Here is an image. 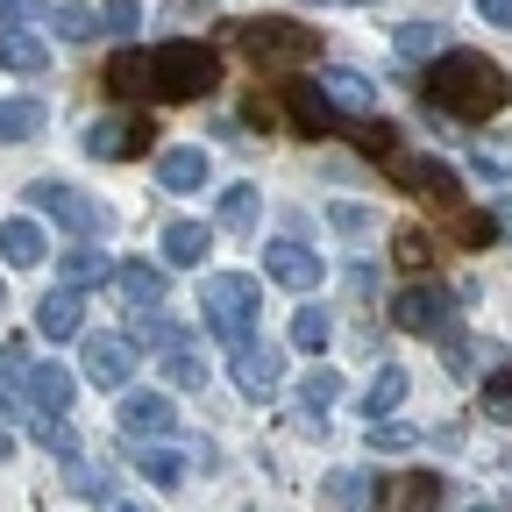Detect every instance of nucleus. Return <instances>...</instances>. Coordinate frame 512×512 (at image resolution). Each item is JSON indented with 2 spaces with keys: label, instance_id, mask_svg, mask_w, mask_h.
Instances as JSON below:
<instances>
[{
  "label": "nucleus",
  "instance_id": "nucleus-41",
  "mask_svg": "<svg viewBox=\"0 0 512 512\" xmlns=\"http://www.w3.org/2000/svg\"><path fill=\"white\" fill-rule=\"evenodd\" d=\"M328 228H335V235H370V228H377V214H370V207H356V200H328Z\"/></svg>",
  "mask_w": 512,
  "mask_h": 512
},
{
  "label": "nucleus",
  "instance_id": "nucleus-26",
  "mask_svg": "<svg viewBox=\"0 0 512 512\" xmlns=\"http://www.w3.org/2000/svg\"><path fill=\"white\" fill-rule=\"evenodd\" d=\"M43 100L36 93H22V100H0V143H36L43 136Z\"/></svg>",
  "mask_w": 512,
  "mask_h": 512
},
{
  "label": "nucleus",
  "instance_id": "nucleus-20",
  "mask_svg": "<svg viewBox=\"0 0 512 512\" xmlns=\"http://www.w3.org/2000/svg\"><path fill=\"white\" fill-rule=\"evenodd\" d=\"M36 328H43L50 342H79V335H86V306H79V292H50V299L36 306Z\"/></svg>",
  "mask_w": 512,
  "mask_h": 512
},
{
  "label": "nucleus",
  "instance_id": "nucleus-27",
  "mask_svg": "<svg viewBox=\"0 0 512 512\" xmlns=\"http://www.w3.org/2000/svg\"><path fill=\"white\" fill-rule=\"evenodd\" d=\"M256 207H264V192H256V185H228L221 207H214V221H221L228 235H249V228H256Z\"/></svg>",
  "mask_w": 512,
  "mask_h": 512
},
{
  "label": "nucleus",
  "instance_id": "nucleus-4",
  "mask_svg": "<svg viewBox=\"0 0 512 512\" xmlns=\"http://www.w3.org/2000/svg\"><path fill=\"white\" fill-rule=\"evenodd\" d=\"M228 36L256 57V64H306L320 50V29H299L285 15H249V22H228Z\"/></svg>",
  "mask_w": 512,
  "mask_h": 512
},
{
  "label": "nucleus",
  "instance_id": "nucleus-35",
  "mask_svg": "<svg viewBox=\"0 0 512 512\" xmlns=\"http://www.w3.org/2000/svg\"><path fill=\"white\" fill-rule=\"evenodd\" d=\"M164 377L178 384V392H192V384H207V356L192 342H178V349H164Z\"/></svg>",
  "mask_w": 512,
  "mask_h": 512
},
{
  "label": "nucleus",
  "instance_id": "nucleus-17",
  "mask_svg": "<svg viewBox=\"0 0 512 512\" xmlns=\"http://www.w3.org/2000/svg\"><path fill=\"white\" fill-rule=\"evenodd\" d=\"M0 72H15V79H43L50 72V43L29 36V29H0Z\"/></svg>",
  "mask_w": 512,
  "mask_h": 512
},
{
  "label": "nucleus",
  "instance_id": "nucleus-38",
  "mask_svg": "<svg viewBox=\"0 0 512 512\" xmlns=\"http://www.w3.org/2000/svg\"><path fill=\"white\" fill-rule=\"evenodd\" d=\"M299 399H306V413H328V406L342 399V377H335L328 363H313V370H306V384H299Z\"/></svg>",
  "mask_w": 512,
  "mask_h": 512
},
{
  "label": "nucleus",
  "instance_id": "nucleus-22",
  "mask_svg": "<svg viewBox=\"0 0 512 512\" xmlns=\"http://www.w3.org/2000/svg\"><path fill=\"white\" fill-rule=\"evenodd\" d=\"M157 178H164L171 192H200V185H207V150H192V143H171V150L157 157Z\"/></svg>",
  "mask_w": 512,
  "mask_h": 512
},
{
  "label": "nucleus",
  "instance_id": "nucleus-3",
  "mask_svg": "<svg viewBox=\"0 0 512 512\" xmlns=\"http://www.w3.org/2000/svg\"><path fill=\"white\" fill-rule=\"evenodd\" d=\"M256 313H264V285L256 278H235V271H214L200 285V328L228 349H242L256 335Z\"/></svg>",
  "mask_w": 512,
  "mask_h": 512
},
{
  "label": "nucleus",
  "instance_id": "nucleus-36",
  "mask_svg": "<svg viewBox=\"0 0 512 512\" xmlns=\"http://www.w3.org/2000/svg\"><path fill=\"white\" fill-rule=\"evenodd\" d=\"M0 392H29V342L22 335H8V342H0Z\"/></svg>",
  "mask_w": 512,
  "mask_h": 512
},
{
  "label": "nucleus",
  "instance_id": "nucleus-33",
  "mask_svg": "<svg viewBox=\"0 0 512 512\" xmlns=\"http://www.w3.org/2000/svg\"><path fill=\"white\" fill-rule=\"evenodd\" d=\"M328 335H335V320L320 313V306H299V313H292V349L320 356V349H328Z\"/></svg>",
  "mask_w": 512,
  "mask_h": 512
},
{
  "label": "nucleus",
  "instance_id": "nucleus-45",
  "mask_svg": "<svg viewBox=\"0 0 512 512\" xmlns=\"http://www.w3.org/2000/svg\"><path fill=\"white\" fill-rule=\"evenodd\" d=\"M491 235H498V221H491V214H456V242H470V249H484Z\"/></svg>",
  "mask_w": 512,
  "mask_h": 512
},
{
  "label": "nucleus",
  "instance_id": "nucleus-10",
  "mask_svg": "<svg viewBox=\"0 0 512 512\" xmlns=\"http://www.w3.org/2000/svg\"><path fill=\"white\" fill-rule=\"evenodd\" d=\"M228 370H235V384H242L249 399H278V384H285V356L271 342H256V335L228 356Z\"/></svg>",
  "mask_w": 512,
  "mask_h": 512
},
{
  "label": "nucleus",
  "instance_id": "nucleus-13",
  "mask_svg": "<svg viewBox=\"0 0 512 512\" xmlns=\"http://www.w3.org/2000/svg\"><path fill=\"white\" fill-rule=\"evenodd\" d=\"M370 498H377V512H441V477L406 470V477H392V484H377Z\"/></svg>",
  "mask_w": 512,
  "mask_h": 512
},
{
  "label": "nucleus",
  "instance_id": "nucleus-43",
  "mask_svg": "<svg viewBox=\"0 0 512 512\" xmlns=\"http://www.w3.org/2000/svg\"><path fill=\"white\" fill-rule=\"evenodd\" d=\"M93 22H100L107 36H128V29H136V22H143V15H136V0H107V8H100Z\"/></svg>",
  "mask_w": 512,
  "mask_h": 512
},
{
  "label": "nucleus",
  "instance_id": "nucleus-11",
  "mask_svg": "<svg viewBox=\"0 0 512 512\" xmlns=\"http://www.w3.org/2000/svg\"><path fill=\"white\" fill-rule=\"evenodd\" d=\"M264 278L285 285V292H313L320 278H328V264H320L306 242H271V249H264Z\"/></svg>",
  "mask_w": 512,
  "mask_h": 512
},
{
  "label": "nucleus",
  "instance_id": "nucleus-47",
  "mask_svg": "<svg viewBox=\"0 0 512 512\" xmlns=\"http://www.w3.org/2000/svg\"><path fill=\"white\" fill-rule=\"evenodd\" d=\"M22 15H36V0H0V29L22 22Z\"/></svg>",
  "mask_w": 512,
  "mask_h": 512
},
{
  "label": "nucleus",
  "instance_id": "nucleus-23",
  "mask_svg": "<svg viewBox=\"0 0 512 512\" xmlns=\"http://www.w3.org/2000/svg\"><path fill=\"white\" fill-rule=\"evenodd\" d=\"M370 477L363 470H328V477H320V512H363L370 505Z\"/></svg>",
  "mask_w": 512,
  "mask_h": 512
},
{
  "label": "nucleus",
  "instance_id": "nucleus-1",
  "mask_svg": "<svg viewBox=\"0 0 512 512\" xmlns=\"http://www.w3.org/2000/svg\"><path fill=\"white\" fill-rule=\"evenodd\" d=\"M420 93H427V114H441V121H484V114L512 107V72L491 64L484 50H441L427 64Z\"/></svg>",
  "mask_w": 512,
  "mask_h": 512
},
{
  "label": "nucleus",
  "instance_id": "nucleus-2",
  "mask_svg": "<svg viewBox=\"0 0 512 512\" xmlns=\"http://www.w3.org/2000/svg\"><path fill=\"white\" fill-rule=\"evenodd\" d=\"M143 100H207L221 86V57L214 43H192V36H171L157 50H143Z\"/></svg>",
  "mask_w": 512,
  "mask_h": 512
},
{
  "label": "nucleus",
  "instance_id": "nucleus-51",
  "mask_svg": "<svg viewBox=\"0 0 512 512\" xmlns=\"http://www.w3.org/2000/svg\"><path fill=\"white\" fill-rule=\"evenodd\" d=\"M121 512H143V505H121Z\"/></svg>",
  "mask_w": 512,
  "mask_h": 512
},
{
  "label": "nucleus",
  "instance_id": "nucleus-8",
  "mask_svg": "<svg viewBox=\"0 0 512 512\" xmlns=\"http://www.w3.org/2000/svg\"><path fill=\"white\" fill-rule=\"evenodd\" d=\"M150 143H157L150 114H107V121H86V136H79V150H86V157H100V164L150 157Z\"/></svg>",
  "mask_w": 512,
  "mask_h": 512
},
{
  "label": "nucleus",
  "instance_id": "nucleus-21",
  "mask_svg": "<svg viewBox=\"0 0 512 512\" xmlns=\"http://www.w3.org/2000/svg\"><path fill=\"white\" fill-rule=\"evenodd\" d=\"M207 249H214L207 221H171V228H164V264H178V271H200Z\"/></svg>",
  "mask_w": 512,
  "mask_h": 512
},
{
  "label": "nucleus",
  "instance_id": "nucleus-14",
  "mask_svg": "<svg viewBox=\"0 0 512 512\" xmlns=\"http://www.w3.org/2000/svg\"><path fill=\"white\" fill-rule=\"evenodd\" d=\"M285 114H292V128H299L306 143H320V136H328V128L342 121V114L328 107V93H320L313 79H292V86H285Z\"/></svg>",
  "mask_w": 512,
  "mask_h": 512
},
{
  "label": "nucleus",
  "instance_id": "nucleus-7",
  "mask_svg": "<svg viewBox=\"0 0 512 512\" xmlns=\"http://www.w3.org/2000/svg\"><path fill=\"white\" fill-rule=\"evenodd\" d=\"M384 171H392L399 192H420V200H434V207H456V200H463L456 164H441V157H427V150H392V157H384Z\"/></svg>",
  "mask_w": 512,
  "mask_h": 512
},
{
  "label": "nucleus",
  "instance_id": "nucleus-50",
  "mask_svg": "<svg viewBox=\"0 0 512 512\" xmlns=\"http://www.w3.org/2000/svg\"><path fill=\"white\" fill-rule=\"evenodd\" d=\"M0 306H8V285H0Z\"/></svg>",
  "mask_w": 512,
  "mask_h": 512
},
{
  "label": "nucleus",
  "instance_id": "nucleus-15",
  "mask_svg": "<svg viewBox=\"0 0 512 512\" xmlns=\"http://www.w3.org/2000/svg\"><path fill=\"white\" fill-rule=\"evenodd\" d=\"M0 256H8L15 271L50 264V235H43V221H36V214H22V221H0Z\"/></svg>",
  "mask_w": 512,
  "mask_h": 512
},
{
  "label": "nucleus",
  "instance_id": "nucleus-48",
  "mask_svg": "<svg viewBox=\"0 0 512 512\" xmlns=\"http://www.w3.org/2000/svg\"><path fill=\"white\" fill-rule=\"evenodd\" d=\"M8 456H15V434H8V427H0V463H8Z\"/></svg>",
  "mask_w": 512,
  "mask_h": 512
},
{
  "label": "nucleus",
  "instance_id": "nucleus-16",
  "mask_svg": "<svg viewBox=\"0 0 512 512\" xmlns=\"http://www.w3.org/2000/svg\"><path fill=\"white\" fill-rule=\"evenodd\" d=\"M72 392H79V377L64 370V363H36L29 370V413H72Z\"/></svg>",
  "mask_w": 512,
  "mask_h": 512
},
{
  "label": "nucleus",
  "instance_id": "nucleus-34",
  "mask_svg": "<svg viewBox=\"0 0 512 512\" xmlns=\"http://www.w3.org/2000/svg\"><path fill=\"white\" fill-rule=\"evenodd\" d=\"M406 448H420V427H406V420H370V456H406Z\"/></svg>",
  "mask_w": 512,
  "mask_h": 512
},
{
  "label": "nucleus",
  "instance_id": "nucleus-39",
  "mask_svg": "<svg viewBox=\"0 0 512 512\" xmlns=\"http://www.w3.org/2000/svg\"><path fill=\"white\" fill-rule=\"evenodd\" d=\"M64 491H72V498H93V505H107V470L72 456V470H64Z\"/></svg>",
  "mask_w": 512,
  "mask_h": 512
},
{
  "label": "nucleus",
  "instance_id": "nucleus-6",
  "mask_svg": "<svg viewBox=\"0 0 512 512\" xmlns=\"http://www.w3.org/2000/svg\"><path fill=\"white\" fill-rule=\"evenodd\" d=\"M392 320L406 335H420V342H448V335H463V320H456V292L448 285H413V292H399L392 299Z\"/></svg>",
  "mask_w": 512,
  "mask_h": 512
},
{
  "label": "nucleus",
  "instance_id": "nucleus-18",
  "mask_svg": "<svg viewBox=\"0 0 512 512\" xmlns=\"http://www.w3.org/2000/svg\"><path fill=\"white\" fill-rule=\"evenodd\" d=\"M313 86L328 93V107H335V114H363V121L377 114V86H370L363 72H320Z\"/></svg>",
  "mask_w": 512,
  "mask_h": 512
},
{
  "label": "nucleus",
  "instance_id": "nucleus-5",
  "mask_svg": "<svg viewBox=\"0 0 512 512\" xmlns=\"http://www.w3.org/2000/svg\"><path fill=\"white\" fill-rule=\"evenodd\" d=\"M29 207H36V221L72 228L79 242H93V235H107V228H114V214H107L100 200H86L79 185H64V178H36V185H29Z\"/></svg>",
  "mask_w": 512,
  "mask_h": 512
},
{
  "label": "nucleus",
  "instance_id": "nucleus-32",
  "mask_svg": "<svg viewBox=\"0 0 512 512\" xmlns=\"http://www.w3.org/2000/svg\"><path fill=\"white\" fill-rule=\"evenodd\" d=\"M392 43H399V57L420 64V57H441V50H448V29H441V22H406Z\"/></svg>",
  "mask_w": 512,
  "mask_h": 512
},
{
  "label": "nucleus",
  "instance_id": "nucleus-40",
  "mask_svg": "<svg viewBox=\"0 0 512 512\" xmlns=\"http://www.w3.org/2000/svg\"><path fill=\"white\" fill-rule=\"evenodd\" d=\"M392 249H399V264H406V271H427V264H434V235H427V228H399Z\"/></svg>",
  "mask_w": 512,
  "mask_h": 512
},
{
  "label": "nucleus",
  "instance_id": "nucleus-28",
  "mask_svg": "<svg viewBox=\"0 0 512 512\" xmlns=\"http://www.w3.org/2000/svg\"><path fill=\"white\" fill-rule=\"evenodd\" d=\"M399 399H406V370H399V363H377L370 392H363V413L384 420V413H399Z\"/></svg>",
  "mask_w": 512,
  "mask_h": 512
},
{
  "label": "nucleus",
  "instance_id": "nucleus-42",
  "mask_svg": "<svg viewBox=\"0 0 512 512\" xmlns=\"http://www.w3.org/2000/svg\"><path fill=\"white\" fill-rule=\"evenodd\" d=\"M484 413H491V420H512V370H491V384H484Z\"/></svg>",
  "mask_w": 512,
  "mask_h": 512
},
{
  "label": "nucleus",
  "instance_id": "nucleus-46",
  "mask_svg": "<svg viewBox=\"0 0 512 512\" xmlns=\"http://www.w3.org/2000/svg\"><path fill=\"white\" fill-rule=\"evenodd\" d=\"M477 22H491V29H512V0H477Z\"/></svg>",
  "mask_w": 512,
  "mask_h": 512
},
{
  "label": "nucleus",
  "instance_id": "nucleus-24",
  "mask_svg": "<svg viewBox=\"0 0 512 512\" xmlns=\"http://www.w3.org/2000/svg\"><path fill=\"white\" fill-rule=\"evenodd\" d=\"M128 463H136L150 484H185V456L164 448V441H136V434H128Z\"/></svg>",
  "mask_w": 512,
  "mask_h": 512
},
{
  "label": "nucleus",
  "instance_id": "nucleus-25",
  "mask_svg": "<svg viewBox=\"0 0 512 512\" xmlns=\"http://www.w3.org/2000/svg\"><path fill=\"white\" fill-rule=\"evenodd\" d=\"M57 264H64V292H86V285H107L114 278V256L93 249V242H79L72 256H57Z\"/></svg>",
  "mask_w": 512,
  "mask_h": 512
},
{
  "label": "nucleus",
  "instance_id": "nucleus-31",
  "mask_svg": "<svg viewBox=\"0 0 512 512\" xmlns=\"http://www.w3.org/2000/svg\"><path fill=\"white\" fill-rule=\"evenodd\" d=\"M50 29H57L64 43H93V36H100V22H93L86 0H57V8H50Z\"/></svg>",
  "mask_w": 512,
  "mask_h": 512
},
{
  "label": "nucleus",
  "instance_id": "nucleus-19",
  "mask_svg": "<svg viewBox=\"0 0 512 512\" xmlns=\"http://www.w3.org/2000/svg\"><path fill=\"white\" fill-rule=\"evenodd\" d=\"M114 285H121V299L136 306V313H157L164 292H171V278H164L157 264H114Z\"/></svg>",
  "mask_w": 512,
  "mask_h": 512
},
{
  "label": "nucleus",
  "instance_id": "nucleus-30",
  "mask_svg": "<svg viewBox=\"0 0 512 512\" xmlns=\"http://www.w3.org/2000/svg\"><path fill=\"white\" fill-rule=\"evenodd\" d=\"M128 342H136V349H157V356H164V349H178V342H192V335L178 328L171 313H136V335H128Z\"/></svg>",
  "mask_w": 512,
  "mask_h": 512
},
{
  "label": "nucleus",
  "instance_id": "nucleus-29",
  "mask_svg": "<svg viewBox=\"0 0 512 512\" xmlns=\"http://www.w3.org/2000/svg\"><path fill=\"white\" fill-rule=\"evenodd\" d=\"M29 434H36V441L50 448V456H64V463L79 456V427L64 420V413H29Z\"/></svg>",
  "mask_w": 512,
  "mask_h": 512
},
{
  "label": "nucleus",
  "instance_id": "nucleus-12",
  "mask_svg": "<svg viewBox=\"0 0 512 512\" xmlns=\"http://www.w3.org/2000/svg\"><path fill=\"white\" fill-rule=\"evenodd\" d=\"M178 427V406L164 392H121V434H136V441H164Z\"/></svg>",
  "mask_w": 512,
  "mask_h": 512
},
{
  "label": "nucleus",
  "instance_id": "nucleus-44",
  "mask_svg": "<svg viewBox=\"0 0 512 512\" xmlns=\"http://www.w3.org/2000/svg\"><path fill=\"white\" fill-rule=\"evenodd\" d=\"M363 150H370V157H392V150H399V128L370 114V121H363Z\"/></svg>",
  "mask_w": 512,
  "mask_h": 512
},
{
  "label": "nucleus",
  "instance_id": "nucleus-37",
  "mask_svg": "<svg viewBox=\"0 0 512 512\" xmlns=\"http://www.w3.org/2000/svg\"><path fill=\"white\" fill-rule=\"evenodd\" d=\"M470 171H477V178H512V136H484V143L470 150Z\"/></svg>",
  "mask_w": 512,
  "mask_h": 512
},
{
  "label": "nucleus",
  "instance_id": "nucleus-9",
  "mask_svg": "<svg viewBox=\"0 0 512 512\" xmlns=\"http://www.w3.org/2000/svg\"><path fill=\"white\" fill-rule=\"evenodd\" d=\"M79 370L93 392H128V370H136V342L128 335H79Z\"/></svg>",
  "mask_w": 512,
  "mask_h": 512
},
{
  "label": "nucleus",
  "instance_id": "nucleus-49",
  "mask_svg": "<svg viewBox=\"0 0 512 512\" xmlns=\"http://www.w3.org/2000/svg\"><path fill=\"white\" fill-rule=\"evenodd\" d=\"M470 512H498V505H470Z\"/></svg>",
  "mask_w": 512,
  "mask_h": 512
}]
</instances>
